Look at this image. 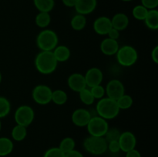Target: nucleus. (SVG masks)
Instances as JSON below:
<instances>
[{
  "label": "nucleus",
  "mask_w": 158,
  "mask_h": 157,
  "mask_svg": "<svg viewBox=\"0 0 158 157\" xmlns=\"http://www.w3.org/2000/svg\"><path fill=\"white\" fill-rule=\"evenodd\" d=\"M35 67L40 73L49 75L53 73L58 66L52 51H40L35 57Z\"/></svg>",
  "instance_id": "1"
},
{
  "label": "nucleus",
  "mask_w": 158,
  "mask_h": 157,
  "mask_svg": "<svg viewBox=\"0 0 158 157\" xmlns=\"http://www.w3.org/2000/svg\"><path fill=\"white\" fill-rule=\"evenodd\" d=\"M96 111L97 115L106 120H110L115 119L119 115L120 110L116 100L108 97H103L97 102Z\"/></svg>",
  "instance_id": "2"
},
{
  "label": "nucleus",
  "mask_w": 158,
  "mask_h": 157,
  "mask_svg": "<svg viewBox=\"0 0 158 157\" xmlns=\"http://www.w3.org/2000/svg\"><path fill=\"white\" fill-rule=\"evenodd\" d=\"M58 35L51 29H43L36 37L37 47L40 51H52L58 46Z\"/></svg>",
  "instance_id": "3"
},
{
  "label": "nucleus",
  "mask_w": 158,
  "mask_h": 157,
  "mask_svg": "<svg viewBox=\"0 0 158 157\" xmlns=\"http://www.w3.org/2000/svg\"><path fill=\"white\" fill-rule=\"evenodd\" d=\"M116 57L120 66L123 67H131L137 62L138 53L134 46L126 45L119 48L116 53Z\"/></svg>",
  "instance_id": "4"
},
{
  "label": "nucleus",
  "mask_w": 158,
  "mask_h": 157,
  "mask_svg": "<svg viewBox=\"0 0 158 157\" xmlns=\"http://www.w3.org/2000/svg\"><path fill=\"white\" fill-rule=\"evenodd\" d=\"M85 150L94 155H100L107 151V142L104 137L89 135L83 141Z\"/></svg>",
  "instance_id": "5"
},
{
  "label": "nucleus",
  "mask_w": 158,
  "mask_h": 157,
  "mask_svg": "<svg viewBox=\"0 0 158 157\" xmlns=\"http://www.w3.org/2000/svg\"><path fill=\"white\" fill-rule=\"evenodd\" d=\"M86 127L89 135L103 137L109 129V123L99 115H92Z\"/></svg>",
  "instance_id": "6"
},
{
  "label": "nucleus",
  "mask_w": 158,
  "mask_h": 157,
  "mask_svg": "<svg viewBox=\"0 0 158 157\" xmlns=\"http://www.w3.org/2000/svg\"><path fill=\"white\" fill-rule=\"evenodd\" d=\"M35 119V112L31 106L23 105L17 108L14 114V119L17 125L28 127Z\"/></svg>",
  "instance_id": "7"
},
{
  "label": "nucleus",
  "mask_w": 158,
  "mask_h": 157,
  "mask_svg": "<svg viewBox=\"0 0 158 157\" xmlns=\"http://www.w3.org/2000/svg\"><path fill=\"white\" fill-rule=\"evenodd\" d=\"M52 90L50 87L44 84H40L33 88L32 98L38 105L45 106L51 103Z\"/></svg>",
  "instance_id": "8"
},
{
  "label": "nucleus",
  "mask_w": 158,
  "mask_h": 157,
  "mask_svg": "<svg viewBox=\"0 0 158 157\" xmlns=\"http://www.w3.org/2000/svg\"><path fill=\"white\" fill-rule=\"evenodd\" d=\"M105 92L106 97L112 99L114 100H117L125 94V87L120 80L114 78L110 80L105 87Z\"/></svg>",
  "instance_id": "9"
},
{
  "label": "nucleus",
  "mask_w": 158,
  "mask_h": 157,
  "mask_svg": "<svg viewBox=\"0 0 158 157\" xmlns=\"http://www.w3.org/2000/svg\"><path fill=\"white\" fill-rule=\"evenodd\" d=\"M118 142L120 144V151L126 153L128 151L135 149L137 145V138L132 132L125 131L120 133Z\"/></svg>",
  "instance_id": "10"
},
{
  "label": "nucleus",
  "mask_w": 158,
  "mask_h": 157,
  "mask_svg": "<svg viewBox=\"0 0 158 157\" xmlns=\"http://www.w3.org/2000/svg\"><path fill=\"white\" fill-rule=\"evenodd\" d=\"M92 117L90 112L86 109L80 108L73 112L71 115V119L73 123L78 127H84L89 123V119Z\"/></svg>",
  "instance_id": "11"
},
{
  "label": "nucleus",
  "mask_w": 158,
  "mask_h": 157,
  "mask_svg": "<svg viewBox=\"0 0 158 157\" xmlns=\"http://www.w3.org/2000/svg\"><path fill=\"white\" fill-rule=\"evenodd\" d=\"M86 86L88 88L101 85L103 79V73L99 68L92 67L88 69L84 75Z\"/></svg>",
  "instance_id": "12"
},
{
  "label": "nucleus",
  "mask_w": 158,
  "mask_h": 157,
  "mask_svg": "<svg viewBox=\"0 0 158 157\" xmlns=\"http://www.w3.org/2000/svg\"><path fill=\"white\" fill-rule=\"evenodd\" d=\"M67 84L69 89L75 92H80L87 87L84 75L80 72H74L71 74L68 77Z\"/></svg>",
  "instance_id": "13"
},
{
  "label": "nucleus",
  "mask_w": 158,
  "mask_h": 157,
  "mask_svg": "<svg viewBox=\"0 0 158 157\" xmlns=\"http://www.w3.org/2000/svg\"><path fill=\"white\" fill-rule=\"evenodd\" d=\"M94 32L100 35H106L112 29L111 20L107 16H100L96 18L93 24Z\"/></svg>",
  "instance_id": "14"
},
{
  "label": "nucleus",
  "mask_w": 158,
  "mask_h": 157,
  "mask_svg": "<svg viewBox=\"0 0 158 157\" xmlns=\"http://www.w3.org/2000/svg\"><path fill=\"white\" fill-rule=\"evenodd\" d=\"M97 6V0H77L75 10L77 13L86 15L92 13Z\"/></svg>",
  "instance_id": "15"
},
{
  "label": "nucleus",
  "mask_w": 158,
  "mask_h": 157,
  "mask_svg": "<svg viewBox=\"0 0 158 157\" xmlns=\"http://www.w3.org/2000/svg\"><path fill=\"white\" fill-rule=\"evenodd\" d=\"M119 48H120V46H119L117 40L112 39L108 37L104 38L100 45V49L102 53L104 54L105 55H108V56L116 55Z\"/></svg>",
  "instance_id": "16"
},
{
  "label": "nucleus",
  "mask_w": 158,
  "mask_h": 157,
  "mask_svg": "<svg viewBox=\"0 0 158 157\" xmlns=\"http://www.w3.org/2000/svg\"><path fill=\"white\" fill-rule=\"evenodd\" d=\"M110 20L112 27L117 29L120 32L125 30L127 28V26H129V18H128L126 14L122 13V12L115 14L112 17V18H110Z\"/></svg>",
  "instance_id": "17"
},
{
  "label": "nucleus",
  "mask_w": 158,
  "mask_h": 157,
  "mask_svg": "<svg viewBox=\"0 0 158 157\" xmlns=\"http://www.w3.org/2000/svg\"><path fill=\"white\" fill-rule=\"evenodd\" d=\"M53 55L56 59L58 62H64L69 60L71 55V51L69 48L64 45H60L57 46L55 49L52 50Z\"/></svg>",
  "instance_id": "18"
},
{
  "label": "nucleus",
  "mask_w": 158,
  "mask_h": 157,
  "mask_svg": "<svg viewBox=\"0 0 158 157\" xmlns=\"http://www.w3.org/2000/svg\"><path fill=\"white\" fill-rule=\"evenodd\" d=\"M147 27L151 30L158 29V11L157 9L148 10V15L143 20Z\"/></svg>",
  "instance_id": "19"
},
{
  "label": "nucleus",
  "mask_w": 158,
  "mask_h": 157,
  "mask_svg": "<svg viewBox=\"0 0 158 157\" xmlns=\"http://www.w3.org/2000/svg\"><path fill=\"white\" fill-rule=\"evenodd\" d=\"M14 144L8 137H0V156H6L12 152Z\"/></svg>",
  "instance_id": "20"
},
{
  "label": "nucleus",
  "mask_w": 158,
  "mask_h": 157,
  "mask_svg": "<svg viewBox=\"0 0 158 157\" xmlns=\"http://www.w3.org/2000/svg\"><path fill=\"white\" fill-rule=\"evenodd\" d=\"M33 4L39 12H50L55 6V0H33Z\"/></svg>",
  "instance_id": "21"
},
{
  "label": "nucleus",
  "mask_w": 158,
  "mask_h": 157,
  "mask_svg": "<svg viewBox=\"0 0 158 157\" xmlns=\"http://www.w3.org/2000/svg\"><path fill=\"white\" fill-rule=\"evenodd\" d=\"M27 132V127L16 124L12 128L11 135L13 140L16 142H21L26 139Z\"/></svg>",
  "instance_id": "22"
},
{
  "label": "nucleus",
  "mask_w": 158,
  "mask_h": 157,
  "mask_svg": "<svg viewBox=\"0 0 158 157\" xmlns=\"http://www.w3.org/2000/svg\"><path fill=\"white\" fill-rule=\"evenodd\" d=\"M70 26L75 31H81L86 27V18L85 15L78 14L74 15L70 21Z\"/></svg>",
  "instance_id": "23"
},
{
  "label": "nucleus",
  "mask_w": 158,
  "mask_h": 157,
  "mask_svg": "<svg viewBox=\"0 0 158 157\" xmlns=\"http://www.w3.org/2000/svg\"><path fill=\"white\" fill-rule=\"evenodd\" d=\"M35 22L40 29H46L51 22V16L49 12H40L35 18Z\"/></svg>",
  "instance_id": "24"
},
{
  "label": "nucleus",
  "mask_w": 158,
  "mask_h": 157,
  "mask_svg": "<svg viewBox=\"0 0 158 157\" xmlns=\"http://www.w3.org/2000/svg\"><path fill=\"white\" fill-rule=\"evenodd\" d=\"M68 99L67 93L62 89H56L52 92V99L51 102L57 106H63L66 104Z\"/></svg>",
  "instance_id": "25"
},
{
  "label": "nucleus",
  "mask_w": 158,
  "mask_h": 157,
  "mask_svg": "<svg viewBox=\"0 0 158 157\" xmlns=\"http://www.w3.org/2000/svg\"><path fill=\"white\" fill-rule=\"evenodd\" d=\"M120 110H126L130 109L134 104V99L132 96L127 94H123L121 97L116 100Z\"/></svg>",
  "instance_id": "26"
},
{
  "label": "nucleus",
  "mask_w": 158,
  "mask_h": 157,
  "mask_svg": "<svg viewBox=\"0 0 158 157\" xmlns=\"http://www.w3.org/2000/svg\"><path fill=\"white\" fill-rule=\"evenodd\" d=\"M79 93V96H80V99L83 104L86 105V106H90V105L94 104L95 102V99H94V95L91 93V91L89 88L86 87L84 89L80 91Z\"/></svg>",
  "instance_id": "27"
},
{
  "label": "nucleus",
  "mask_w": 158,
  "mask_h": 157,
  "mask_svg": "<svg viewBox=\"0 0 158 157\" xmlns=\"http://www.w3.org/2000/svg\"><path fill=\"white\" fill-rule=\"evenodd\" d=\"M76 143L75 140L72 137H65L64 139L61 140L60 143V146H58L65 154L66 152H69L70 151L75 149Z\"/></svg>",
  "instance_id": "28"
},
{
  "label": "nucleus",
  "mask_w": 158,
  "mask_h": 157,
  "mask_svg": "<svg viewBox=\"0 0 158 157\" xmlns=\"http://www.w3.org/2000/svg\"><path fill=\"white\" fill-rule=\"evenodd\" d=\"M148 9H146L143 6L140 5H137V6H134V9L132 10V15L134 18L139 21H143L146 18L147 15H148Z\"/></svg>",
  "instance_id": "29"
},
{
  "label": "nucleus",
  "mask_w": 158,
  "mask_h": 157,
  "mask_svg": "<svg viewBox=\"0 0 158 157\" xmlns=\"http://www.w3.org/2000/svg\"><path fill=\"white\" fill-rule=\"evenodd\" d=\"M11 110V103L7 98L0 96V119L7 116Z\"/></svg>",
  "instance_id": "30"
},
{
  "label": "nucleus",
  "mask_w": 158,
  "mask_h": 157,
  "mask_svg": "<svg viewBox=\"0 0 158 157\" xmlns=\"http://www.w3.org/2000/svg\"><path fill=\"white\" fill-rule=\"evenodd\" d=\"M120 133H121V132L117 128L109 127V129L106 131V134H105V135L103 137H104V139L108 143V142L114 141V140H118Z\"/></svg>",
  "instance_id": "31"
},
{
  "label": "nucleus",
  "mask_w": 158,
  "mask_h": 157,
  "mask_svg": "<svg viewBox=\"0 0 158 157\" xmlns=\"http://www.w3.org/2000/svg\"><path fill=\"white\" fill-rule=\"evenodd\" d=\"M91 91V93L94 95L95 99H100L103 98L104 95H106L105 92V87H103L102 85H98V86H93V87L89 88Z\"/></svg>",
  "instance_id": "32"
},
{
  "label": "nucleus",
  "mask_w": 158,
  "mask_h": 157,
  "mask_svg": "<svg viewBox=\"0 0 158 157\" xmlns=\"http://www.w3.org/2000/svg\"><path fill=\"white\" fill-rule=\"evenodd\" d=\"M43 157H65V153L59 147H52L45 152Z\"/></svg>",
  "instance_id": "33"
},
{
  "label": "nucleus",
  "mask_w": 158,
  "mask_h": 157,
  "mask_svg": "<svg viewBox=\"0 0 158 157\" xmlns=\"http://www.w3.org/2000/svg\"><path fill=\"white\" fill-rule=\"evenodd\" d=\"M107 150L112 153H117L120 151V144H119L118 140H114L107 143Z\"/></svg>",
  "instance_id": "34"
},
{
  "label": "nucleus",
  "mask_w": 158,
  "mask_h": 157,
  "mask_svg": "<svg viewBox=\"0 0 158 157\" xmlns=\"http://www.w3.org/2000/svg\"><path fill=\"white\" fill-rule=\"evenodd\" d=\"M141 5L148 10L157 9L158 6V0H141Z\"/></svg>",
  "instance_id": "35"
},
{
  "label": "nucleus",
  "mask_w": 158,
  "mask_h": 157,
  "mask_svg": "<svg viewBox=\"0 0 158 157\" xmlns=\"http://www.w3.org/2000/svg\"><path fill=\"white\" fill-rule=\"evenodd\" d=\"M107 35L108 38H112V39L114 40H117L119 38V37H120V31H118L117 29L112 27V29L107 33Z\"/></svg>",
  "instance_id": "36"
},
{
  "label": "nucleus",
  "mask_w": 158,
  "mask_h": 157,
  "mask_svg": "<svg viewBox=\"0 0 158 157\" xmlns=\"http://www.w3.org/2000/svg\"><path fill=\"white\" fill-rule=\"evenodd\" d=\"M65 157H84V155L80 151L73 149V150L70 151V152H66L65 154Z\"/></svg>",
  "instance_id": "37"
},
{
  "label": "nucleus",
  "mask_w": 158,
  "mask_h": 157,
  "mask_svg": "<svg viewBox=\"0 0 158 157\" xmlns=\"http://www.w3.org/2000/svg\"><path fill=\"white\" fill-rule=\"evenodd\" d=\"M125 157H142V155L137 149H134L127 152Z\"/></svg>",
  "instance_id": "38"
},
{
  "label": "nucleus",
  "mask_w": 158,
  "mask_h": 157,
  "mask_svg": "<svg viewBox=\"0 0 158 157\" xmlns=\"http://www.w3.org/2000/svg\"><path fill=\"white\" fill-rule=\"evenodd\" d=\"M151 58L155 64L158 63V46H156L151 51Z\"/></svg>",
  "instance_id": "39"
},
{
  "label": "nucleus",
  "mask_w": 158,
  "mask_h": 157,
  "mask_svg": "<svg viewBox=\"0 0 158 157\" xmlns=\"http://www.w3.org/2000/svg\"><path fill=\"white\" fill-rule=\"evenodd\" d=\"M62 2L66 7L74 8L76 3H77V0H62Z\"/></svg>",
  "instance_id": "40"
},
{
  "label": "nucleus",
  "mask_w": 158,
  "mask_h": 157,
  "mask_svg": "<svg viewBox=\"0 0 158 157\" xmlns=\"http://www.w3.org/2000/svg\"><path fill=\"white\" fill-rule=\"evenodd\" d=\"M2 73H1V72H0V83H1V82H2Z\"/></svg>",
  "instance_id": "41"
},
{
  "label": "nucleus",
  "mask_w": 158,
  "mask_h": 157,
  "mask_svg": "<svg viewBox=\"0 0 158 157\" xmlns=\"http://www.w3.org/2000/svg\"><path fill=\"white\" fill-rule=\"evenodd\" d=\"M1 129H2V123H1V119H0V132H1Z\"/></svg>",
  "instance_id": "42"
},
{
  "label": "nucleus",
  "mask_w": 158,
  "mask_h": 157,
  "mask_svg": "<svg viewBox=\"0 0 158 157\" xmlns=\"http://www.w3.org/2000/svg\"><path fill=\"white\" fill-rule=\"evenodd\" d=\"M121 1H123V2H131V1H132V0H121Z\"/></svg>",
  "instance_id": "43"
}]
</instances>
